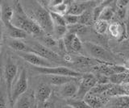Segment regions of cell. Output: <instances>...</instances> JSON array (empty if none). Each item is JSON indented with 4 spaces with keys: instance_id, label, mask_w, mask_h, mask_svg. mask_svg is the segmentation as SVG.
I'll return each mask as SVG.
<instances>
[{
    "instance_id": "31",
    "label": "cell",
    "mask_w": 129,
    "mask_h": 108,
    "mask_svg": "<svg viewBox=\"0 0 129 108\" xmlns=\"http://www.w3.org/2000/svg\"><path fill=\"white\" fill-rule=\"evenodd\" d=\"M85 101L90 106V108H98L102 106V102H101L100 100L90 94H88L85 97Z\"/></svg>"
},
{
    "instance_id": "12",
    "label": "cell",
    "mask_w": 129,
    "mask_h": 108,
    "mask_svg": "<svg viewBox=\"0 0 129 108\" xmlns=\"http://www.w3.org/2000/svg\"><path fill=\"white\" fill-rule=\"evenodd\" d=\"M90 4L89 3H78V2H72L70 5L69 6L68 11L66 14L74 15L79 16L82 15L84 11L89 9V6Z\"/></svg>"
},
{
    "instance_id": "8",
    "label": "cell",
    "mask_w": 129,
    "mask_h": 108,
    "mask_svg": "<svg viewBox=\"0 0 129 108\" xmlns=\"http://www.w3.org/2000/svg\"><path fill=\"white\" fill-rule=\"evenodd\" d=\"M17 72H18L17 65H16L14 62H12L9 60L5 66V70H4V77H5V82H6V86H7L8 100H10V98H11L12 86H13L15 80L16 78Z\"/></svg>"
},
{
    "instance_id": "13",
    "label": "cell",
    "mask_w": 129,
    "mask_h": 108,
    "mask_svg": "<svg viewBox=\"0 0 129 108\" xmlns=\"http://www.w3.org/2000/svg\"><path fill=\"white\" fill-rule=\"evenodd\" d=\"M4 26L6 27V29L7 31L8 35L14 40H21V39H25L27 37V33L25 32L24 31L21 30L11 24V23H5Z\"/></svg>"
},
{
    "instance_id": "11",
    "label": "cell",
    "mask_w": 129,
    "mask_h": 108,
    "mask_svg": "<svg viewBox=\"0 0 129 108\" xmlns=\"http://www.w3.org/2000/svg\"><path fill=\"white\" fill-rule=\"evenodd\" d=\"M78 85H77L76 82H70L60 86V94L62 97L66 98L68 99L73 98L74 97H75L77 92H78Z\"/></svg>"
},
{
    "instance_id": "15",
    "label": "cell",
    "mask_w": 129,
    "mask_h": 108,
    "mask_svg": "<svg viewBox=\"0 0 129 108\" xmlns=\"http://www.w3.org/2000/svg\"><path fill=\"white\" fill-rule=\"evenodd\" d=\"M107 108H129V95L115 97Z\"/></svg>"
},
{
    "instance_id": "1",
    "label": "cell",
    "mask_w": 129,
    "mask_h": 108,
    "mask_svg": "<svg viewBox=\"0 0 129 108\" xmlns=\"http://www.w3.org/2000/svg\"><path fill=\"white\" fill-rule=\"evenodd\" d=\"M83 47L93 58L98 60L101 63L112 64L115 61V57L110 51L105 48L92 42L86 41L83 44Z\"/></svg>"
},
{
    "instance_id": "34",
    "label": "cell",
    "mask_w": 129,
    "mask_h": 108,
    "mask_svg": "<svg viewBox=\"0 0 129 108\" xmlns=\"http://www.w3.org/2000/svg\"><path fill=\"white\" fill-rule=\"evenodd\" d=\"M64 18L66 23V26L74 25L76 24V23H78V16H77V15L66 14L64 15Z\"/></svg>"
},
{
    "instance_id": "7",
    "label": "cell",
    "mask_w": 129,
    "mask_h": 108,
    "mask_svg": "<svg viewBox=\"0 0 129 108\" xmlns=\"http://www.w3.org/2000/svg\"><path fill=\"white\" fill-rule=\"evenodd\" d=\"M18 55L20 57L23 58L26 62L31 64L34 67H54L56 66L53 63L48 61V60L44 59V57H40V56L31 53V52H26V53H18Z\"/></svg>"
},
{
    "instance_id": "3",
    "label": "cell",
    "mask_w": 129,
    "mask_h": 108,
    "mask_svg": "<svg viewBox=\"0 0 129 108\" xmlns=\"http://www.w3.org/2000/svg\"><path fill=\"white\" fill-rule=\"evenodd\" d=\"M28 88V81H27V72L25 69H23L21 73L19 74V76L13 86H12L11 98H10V104L11 108H14V105L15 104L16 101L19 99L20 96H22L23 94H25Z\"/></svg>"
},
{
    "instance_id": "4",
    "label": "cell",
    "mask_w": 129,
    "mask_h": 108,
    "mask_svg": "<svg viewBox=\"0 0 129 108\" xmlns=\"http://www.w3.org/2000/svg\"><path fill=\"white\" fill-rule=\"evenodd\" d=\"M34 69L40 74L45 76L48 75H56V76H67L77 78H81L83 76V74L76 70L71 69L66 66H54V67H34Z\"/></svg>"
},
{
    "instance_id": "33",
    "label": "cell",
    "mask_w": 129,
    "mask_h": 108,
    "mask_svg": "<svg viewBox=\"0 0 129 108\" xmlns=\"http://www.w3.org/2000/svg\"><path fill=\"white\" fill-rule=\"evenodd\" d=\"M67 32H68V30H67L66 26L54 25V27H53V33L55 35L56 38L57 40L62 39Z\"/></svg>"
},
{
    "instance_id": "21",
    "label": "cell",
    "mask_w": 129,
    "mask_h": 108,
    "mask_svg": "<svg viewBox=\"0 0 129 108\" xmlns=\"http://www.w3.org/2000/svg\"><path fill=\"white\" fill-rule=\"evenodd\" d=\"M106 93L111 96H114V97L128 95L126 90H124L123 86L121 85H113L111 89H109Z\"/></svg>"
},
{
    "instance_id": "29",
    "label": "cell",
    "mask_w": 129,
    "mask_h": 108,
    "mask_svg": "<svg viewBox=\"0 0 129 108\" xmlns=\"http://www.w3.org/2000/svg\"><path fill=\"white\" fill-rule=\"evenodd\" d=\"M49 11V15L52 23H53V25H57V26H66V23L64 20V15L57 14L53 11Z\"/></svg>"
},
{
    "instance_id": "27",
    "label": "cell",
    "mask_w": 129,
    "mask_h": 108,
    "mask_svg": "<svg viewBox=\"0 0 129 108\" xmlns=\"http://www.w3.org/2000/svg\"><path fill=\"white\" fill-rule=\"evenodd\" d=\"M112 3V1H104L102 2L101 3H99V5H97L94 10L92 11V15H93V19H94V22L97 21L99 18V15L101 14V12L103 11V10L106 7L110 5V3Z\"/></svg>"
},
{
    "instance_id": "6",
    "label": "cell",
    "mask_w": 129,
    "mask_h": 108,
    "mask_svg": "<svg viewBox=\"0 0 129 108\" xmlns=\"http://www.w3.org/2000/svg\"><path fill=\"white\" fill-rule=\"evenodd\" d=\"M97 84L95 76L91 74H83L80 79L78 92L75 95L77 99H84L85 97L90 93L91 89Z\"/></svg>"
},
{
    "instance_id": "39",
    "label": "cell",
    "mask_w": 129,
    "mask_h": 108,
    "mask_svg": "<svg viewBox=\"0 0 129 108\" xmlns=\"http://www.w3.org/2000/svg\"><path fill=\"white\" fill-rule=\"evenodd\" d=\"M6 100L3 97L0 96V108H6Z\"/></svg>"
},
{
    "instance_id": "37",
    "label": "cell",
    "mask_w": 129,
    "mask_h": 108,
    "mask_svg": "<svg viewBox=\"0 0 129 108\" xmlns=\"http://www.w3.org/2000/svg\"><path fill=\"white\" fill-rule=\"evenodd\" d=\"M117 15H118L119 18L121 19H126L127 8H118V11H117Z\"/></svg>"
},
{
    "instance_id": "36",
    "label": "cell",
    "mask_w": 129,
    "mask_h": 108,
    "mask_svg": "<svg viewBox=\"0 0 129 108\" xmlns=\"http://www.w3.org/2000/svg\"><path fill=\"white\" fill-rule=\"evenodd\" d=\"M115 3L118 8H127L129 4V0H118Z\"/></svg>"
},
{
    "instance_id": "28",
    "label": "cell",
    "mask_w": 129,
    "mask_h": 108,
    "mask_svg": "<svg viewBox=\"0 0 129 108\" xmlns=\"http://www.w3.org/2000/svg\"><path fill=\"white\" fill-rule=\"evenodd\" d=\"M128 75H129V72L123 74H114L109 77V80H110V82L113 84V85H121V84L124 82L126 78L128 77Z\"/></svg>"
},
{
    "instance_id": "25",
    "label": "cell",
    "mask_w": 129,
    "mask_h": 108,
    "mask_svg": "<svg viewBox=\"0 0 129 108\" xmlns=\"http://www.w3.org/2000/svg\"><path fill=\"white\" fill-rule=\"evenodd\" d=\"M113 84L109 83V84H103V85H100V84H96V85L92 88L91 90L90 91V94L94 95V94H101L106 92L111 89Z\"/></svg>"
},
{
    "instance_id": "16",
    "label": "cell",
    "mask_w": 129,
    "mask_h": 108,
    "mask_svg": "<svg viewBox=\"0 0 129 108\" xmlns=\"http://www.w3.org/2000/svg\"><path fill=\"white\" fill-rule=\"evenodd\" d=\"M8 46L13 50L18 52V53H26L29 52V47L26 43L21 41L20 40H14L12 39L8 41Z\"/></svg>"
},
{
    "instance_id": "24",
    "label": "cell",
    "mask_w": 129,
    "mask_h": 108,
    "mask_svg": "<svg viewBox=\"0 0 129 108\" xmlns=\"http://www.w3.org/2000/svg\"><path fill=\"white\" fill-rule=\"evenodd\" d=\"M70 3H71V1H63L61 3H60V4L51 7L48 11H53V12H56L57 14L64 15L68 11L69 6L70 5Z\"/></svg>"
},
{
    "instance_id": "26",
    "label": "cell",
    "mask_w": 129,
    "mask_h": 108,
    "mask_svg": "<svg viewBox=\"0 0 129 108\" xmlns=\"http://www.w3.org/2000/svg\"><path fill=\"white\" fill-rule=\"evenodd\" d=\"M67 105L72 106L73 108H90V106L86 102L84 99L77 98H69L66 100Z\"/></svg>"
},
{
    "instance_id": "42",
    "label": "cell",
    "mask_w": 129,
    "mask_h": 108,
    "mask_svg": "<svg viewBox=\"0 0 129 108\" xmlns=\"http://www.w3.org/2000/svg\"><path fill=\"white\" fill-rule=\"evenodd\" d=\"M2 18V3L0 2V19Z\"/></svg>"
},
{
    "instance_id": "35",
    "label": "cell",
    "mask_w": 129,
    "mask_h": 108,
    "mask_svg": "<svg viewBox=\"0 0 129 108\" xmlns=\"http://www.w3.org/2000/svg\"><path fill=\"white\" fill-rule=\"evenodd\" d=\"M95 78H96L97 84L103 85V84H109V83H111L110 80H109V77H107V76H105L103 74H98L95 76Z\"/></svg>"
},
{
    "instance_id": "17",
    "label": "cell",
    "mask_w": 129,
    "mask_h": 108,
    "mask_svg": "<svg viewBox=\"0 0 129 108\" xmlns=\"http://www.w3.org/2000/svg\"><path fill=\"white\" fill-rule=\"evenodd\" d=\"M33 100L31 98V96L29 94H23L22 96H20L19 99L16 101L14 105V108H31L32 105Z\"/></svg>"
},
{
    "instance_id": "5",
    "label": "cell",
    "mask_w": 129,
    "mask_h": 108,
    "mask_svg": "<svg viewBox=\"0 0 129 108\" xmlns=\"http://www.w3.org/2000/svg\"><path fill=\"white\" fill-rule=\"evenodd\" d=\"M28 47H29V52L40 56L52 63H53V61H59L60 60V57L58 53L44 46L40 42H31Z\"/></svg>"
},
{
    "instance_id": "38",
    "label": "cell",
    "mask_w": 129,
    "mask_h": 108,
    "mask_svg": "<svg viewBox=\"0 0 129 108\" xmlns=\"http://www.w3.org/2000/svg\"><path fill=\"white\" fill-rule=\"evenodd\" d=\"M125 26H126L127 33L129 35V4L127 7V15H126V23H125Z\"/></svg>"
},
{
    "instance_id": "2",
    "label": "cell",
    "mask_w": 129,
    "mask_h": 108,
    "mask_svg": "<svg viewBox=\"0 0 129 108\" xmlns=\"http://www.w3.org/2000/svg\"><path fill=\"white\" fill-rule=\"evenodd\" d=\"M37 24L41 27L44 32L50 34L53 32V23H52L49 11L45 7L39 5L34 8L33 18H31Z\"/></svg>"
},
{
    "instance_id": "30",
    "label": "cell",
    "mask_w": 129,
    "mask_h": 108,
    "mask_svg": "<svg viewBox=\"0 0 129 108\" xmlns=\"http://www.w3.org/2000/svg\"><path fill=\"white\" fill-rule=\"evenodd\" d=\"M109 24L107 22L102 21V20H97L94 22V30L99 35H103L106 34L108 30Z\"/></svg>"
},
{
    "instance_id": "41",
    "label": "cell",
    "mask_w": 129,
    "mask_h": 108,
    "mask_svg": "<svg viewBox=\"0 0 129 108\" xmlns=\"http://www.w3.org/2000/svg\"><path fill=\"white\" fill-rule=\"evenodd\" d=\"M125 67H126L127 70L129 71V60H127V61L125 62Z\"/></svg>"
},
{
    "instance_id": "10",
    "label": "cell",
    "mask_w": 129,
    "mask_h": 108,
    "mask_svg": "<svg viewBox=\"0 0 129 108\" xmlns=\"http://www.w3.org/2000/svg\"><path fill=\"white\" fill-rule=\"evenodd\" d=\"M52 94V89L46 83H41L38 86L36 91V98L40 102L44 103L49 98Z\"/></svg>"
},
{
    "instance_id": "18",
    "label": "cell",
    "mask_w": 129,
    "mask_h": 108,
    "mask_svg": "<svg viewBox=\"0 0 129 108\" xmlns=\"http://www.w3.org/2000/svg\"><path fill=\"white\" fill-rule=\"evenodd\" d=\"M14 15L13 7H11L7 3L2 4V21L3 24L7 23H11L12 17Z\"/></svg>"
},
{
    "instance_id": "40",
    "label": "cell",
    "mask_w": 129,
    "mask_h": 108,
    "mask_svg": "<svg viewBox=\"0 0 129 108\" xmlns=\"http://www.w3.org/2000/svg\"><path fill=\"white\" fill-rule=\"evenodd\" d=\"M2 39H3V23L0 21V46H1Z\"/></svg>"
},
{
    "instance_id": "19",
    "label": "cell",
    "mask_w": 129,
    "mask_h": 108,
    "mask_svg": "<svg viewBox=\"0 0 129 108\" xmlns=\"http://www.w3.org/2000/svg\"><path fill=\"white\" fill-rule=\"evenodd\" d=\"M40 41L41 42L40 43L41 45H43L44 46H45L52 50L54 47L57 46V44H58V41H56V40L50 34L43 35L42 37H40Z\"/></svg>"
},
{
    "instance_id": "23",
    "label": "cell",
    "mask_w": 129,
    "mask_h": 108,
    "mask_svg": "<svg viewBox=\"0 0 129 108\" xmlns=\"http://www.w3.org/2000/svg\"><path fill=\"white\" fill-rule=\"evenodd\" d=\"M93 21H94V19H93V15L89 9L86 10V11H84L82 15L78 16V23L84 26L90 25Z\"/></svg>"
},
{
    "instance_id": "9",
    "label": "cell",
    "mask_w": 129,
    "mask_h": 108,
    "mask_svg": "<svg viewBox=\"0 0 129 108\" xmlns=\"http://www.w3.org/2000/svg\"><path fill=\"white\" fill-rule=\"evenodd\" d=\"M46 78L48 79V82L53 86H61L64 84L73 82H78L81 78H73V77H67V76H56V75H48L46 76Z\"/></svg>"
},
{
    "instance_id": "22",
    "label": "cell",
    "mask_w": 129,
    "mask_h": 108,
    "mask_svg": "<svg viewBox=\"0 0 129 108\" xmlns=\"http://www.w3.org/2000/svg\"><path fill=\"white\" fill-rule=\"evenodd\" d=\"M66 27H67V30L69 32H71L73 34L78 35H78L86 34L87 31L86 26L82 25V24H80V23H76V24L69 25Z\"/></svg>"
},
{
    "instance_id": "20",
    "label": "cell",
    "mask_w": 129,
    "mask_h": 108,
    "mask_svg": "<svg viewBox=\"0 0 129 108\" xmlns=\"http://www.w3.org/2000/svg\"><path fill=\"white\" fill-rule=\"evenodd\" d=\"M115 14V9L109 5L103 10V11L101 12L99 15V18L98 20H102V21H105L108 23L110 20H111L113 17H114Z\"/></svg>"
},
{
    "instance_id": "14",
    "label": "cell",
    "mask_w": 129,
    "mask_h": 108,
    "mask_svg": "<svg viewBox=\"0 0 129 108\" xmlns=\"http://www.w3.org/2000/svg\"><path fill=\"white\" fill-rule=\"evenodd\" d=\"M107 31H109L111 35L118 40H122L123 35L127 33L126 27H123V25L119 23H112L111 24H109Z\"/></svg>"
},
{
    "instance_id": "32",
    "label": "cell",
    "mask_w": 129,
    "mask_h": 108,
    "mask_svg": "<svg viewBox=\"0 0 129 108\" xmlns=\"http://www.w3.org/2000/svg\"><path fill=\"white\" fill-rule=\"evenodd\" d=\"M83 48V44L78 35H75L71 44V53H80Z\"/></svg>"
},
{
    "instance_id": "43",
    "label": "cell",
    "mask_w": 129,
    "mask_h": 108,
    "mask_svg": "<svg viewBox=\"0 0 129 108\" xmlns=\"http://www.w3.org/2000/svg\"><path fill=\"white\" fill-rule=\"evenodd\" d=\"M60 108H73V107H72V106H69V105H67V104H66V105L62 106Z\"/></svg>"
}]
</instances>
